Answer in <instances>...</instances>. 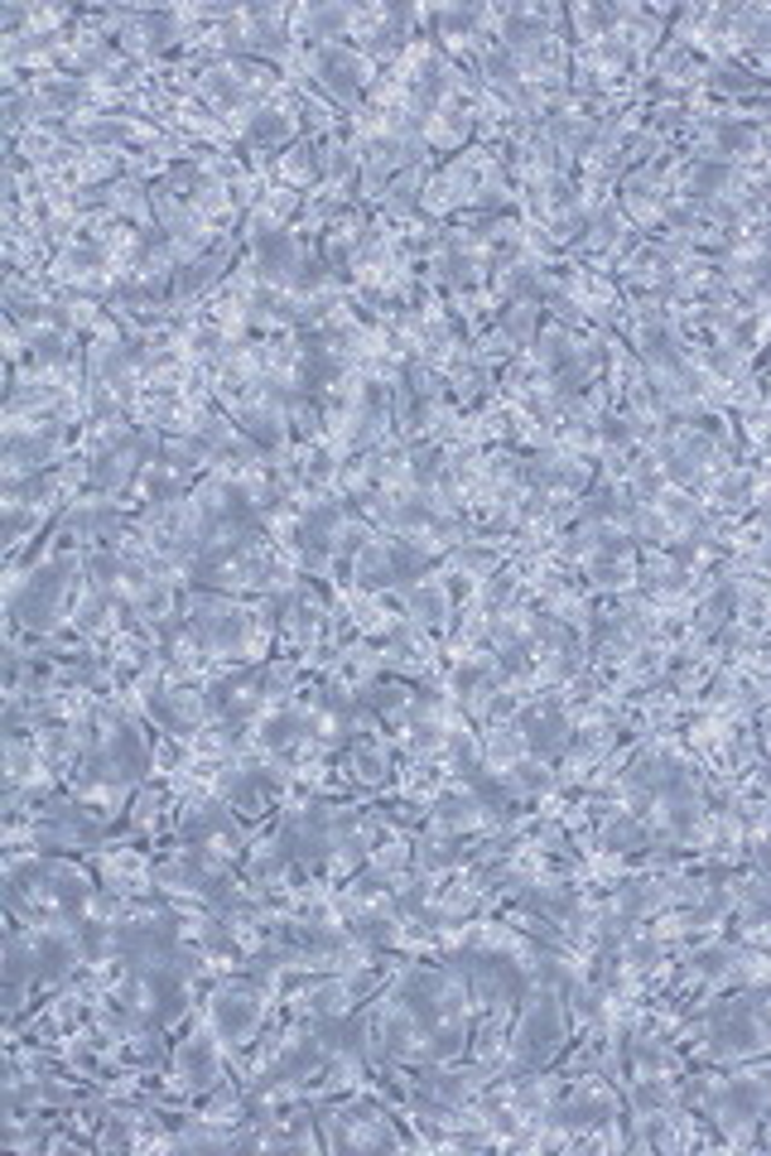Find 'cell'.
<instances>
[{
	"instance_id": "obj_9",
	"label": "cell",
	"mask_w": 771,
	"mask_h": 1156,
	"mask_svg": "<svg viewBox=\"0 0 771 1156\" xmlns=\"http://www.w3.org/2000/svg\"><path fill=\"white\" fill-rule=\"evenodd\" d=\"M222 265H227V251H217V255H203V261H188V265H179L174 271V299H188V295H198V289H208L217 275H222Z\"/></svg>"
},
{
	"instance_id": "obj_11",
	"label": "cell",
	"mask_w": 771,
	"mask_h": 1156,
	"mask_svg": "<svg viewBox=\"0 0 771 1156\" xmlns=\"http://www.w3.org/2000/svg\"><path fill=\"white\" fill-rule=\"evenodd\" d=\"M289 136H295V121H289L285 112H256V116H251V126H246V140L261 145V150H275V145H285Z\"/></svg>"
},
{
	"instance_id": "obj_18",
	"label": "cell",
	"mask_w": 771,
	"mask_h": 1156,
	"mask_svg": "<svg viewBox=\"0 0 771 1156\" xmlns=\"http://www.w3.org/2000/svg\"><path fill=\"white\" fill-rule=\"evenodd\" d=\"M439 820H444V824L473 820V805H468V800H458V796H444V800H439Z\"/></svg>"
},
{
	"instance_id": "obj_4",
	"label": "cell",
	"mask_w": 771,
	"mask_h": 1156,
	"mask_svg": "<svg viewBox=\"0 0 771 1156\" xmlns=\"http://www.w3.org/2000/svg\"><path fill=\"white\" fill-rule=\"evenodd\" d=\"M150 713H154V723L164 728V733H174V737H184L193 733V723L203 718V699L193 689H174V694H154L150 699Z\"/></svg>"
},
{
	"instance_id": "obj_14",
	"label": "cell",
	"mask_w": 771,
	"mask_h": 1156,
	"mask_svg": "<svg viewBox=\"0 0 771 1156\" xmlns=\"http://www.w3.org/2000/svg\"><path fill=\"white\" fill-rule=\"evenodd\" d=\"M39 92H44L48 106H78L82 102V82L78 78H44Z\"/></svg>"
},
{
	"instance_id": "obj_12",
	"label": "cell",
	"mask_w": 771,
	"mask_h": 1156,
	"mask_svg": "<svg viewBox=\"0 0 771 1156\" xmlns=\"http://www.w3.org/2000/svg\"><path fill=\"white\" fill-rule=\"evenodd\" d=\"M353 574L357 583H367V588H377V583H391V545H367V550L357 554V564H353Z\"/></svg>"
},
{
	"instance_id": "obj_6",
	"label": "cell",
	"mask_w": 771,
	"mask_h": 1156,
	"mask_svg": "<svg viewBox=\"0 0 771 1156\" xmlns=\"http://www.w3.org/2000/svg\"><path fill=\"white\" fill-rule=\"evenodd\" d=\"M256 265H261L265 279H289V275H295V265H299L295 241H289L285 231H275V227H256Z\"/></svg>"
},
{
	"instance_id": "obj_7",
	"label": "cell",
	"mask_w": 771,
	"mask_h": 1156,
	"mask_svg": "<svg viewBox=\"0 0 771 1156\" xmlns=\"http://www.w3.org/2000/svg\"><path fill=\"white\" fill-rule=\"evenodd\" d=\"M554 1041H560V1021H554V1007H530L526 1027H521V1051L530 1061H540V1055L554 1051Z\"/></svg>"
},
{
	"instance_id": "obj_3",
	"label": "cell",
	"mask_w": 771,
	"mask_h": 1156,
	"mask_svg": "<svg viewBox=\"0 0 771 1156\" xmlns=\"http://www.w3.org/2000/svg\"><path fill=\"white\" fill-rule=\"evenodd\" d=\"M174 1079L184 1089H212L217 1079H222V1065H217V1045L208 1037H188L184 1045H179V1055H174Z\"/></svg>"
},
{
	"instance_id": "obj_8",
	"label": "cell",
	"mask_w": 771,
	"mask_h": 1156,
	"mask_svg": "<svg viewBox=\"0 0 771 1156\" xmlns=\"http://www.w3.org/2000/svg\"><path fill=\"white\" fill-rule=\"evenodd\" d=\"M261 737H265V747H271V752H289V747H299V742L309 737V718L299 709H280L275 718H265Z\"/></svg>"
},
{
	"instance_id": "obj_13",
	"label": "cell",
	"mask_w": 771,
	"mask_h": 1156,
	"mask_svg": "<svg viewBox=\"0 0 771 1156\" xmlns=\"http://www.w3.org/2000/svg\"><path fill=\"white\" fill-rule=\"evenodd\" d=\"M203 92L212 96L217 106H222V112H232V106L241 102V82L232 78V72L227 68H217V72H208V78H203Z\"/></svg>"
},
{
	"instance_id": "obj_5",
	"label": "cell",
	"mask_w": 771,
	"mask_h": 1156,
	"mask_svg": "<svg viewBox=\"0 0 771 1156\" xmlns=\"http://www.w3.org/2000/svg\"><path fill=\"white\" fill-rule=\"evenodd\" d=\"M319 78L329 82L343 102H357V96H361V64L347 54V48H337V44L319 48Z\"/></svg>"
},
{
	"instance_id": "obj_16",
	"label": "cell",
	"mask_w": 771,
	"mask_h": 1156,
	"mask_svg": "<svg viewBox=\"0 0 771 1156\" xmlns=\"http://www.w3.org/2000/svg\"><path fill=\"white\" fill-rule=\"evenodd\" d=\"M30 352H34V362H58V357H64V333L44 328V333L30 337Z\"/></svg>"
},
{
	"instance_id": "obj_17",
	"label": "cell",
	"mask_w": 771,
	"mask_h": 1156,
	"mask_svg": "<svg viewBox=\"0 0 771 1156\" xmlns=\"http://www.w3.org/2000/svg\"><path fill=\"white\" fill-rule=\"evenodd\" d=\"M203 940H208V949H217V954H237V935L227 930L222 920H212V925H203Z\"/></svg>"
},
{
	"instance_id": "obj_1",
	"label": "cell",
	"mask_w": 771,
	"mask_h": 1156,
	"mask_svg": "<svg viewBox=\"0 0 771 1156\" xmlns=\"http://www.w3.org/2000/svg\"><path fill=\"white\" fill-rule=\"evenodd\" d=\"M72 569H78V559H54V564H44L39 574L24 583V593L15 598L20 627H30V631H48V627H54L58 603H64V593H68V574H72Z\"/></svg>"
},
{
	"instance_id": "obj_10",
	"label": "cell",
	"mask_w": 771,
	"mask_h": 1156,
	"mask_svg": "<svg viewBox=\"0 0 771 1156\" xmlns=\"http://www.w3.org/2000/svg\"><path fill=\"white\" fill-rule=\"evenodd\" d=\"M241 434L256 444V454H275L285 444V420L275 410H246L241 415Z\"/></svg>"
},
{
	"instance_id": "obj_15",
	"label": "cell",
	"mask_w": 771,
	"mask_h": 1156,
	"mask_svg": "<svg viewBox=\"0 0 771 1156\" xmlns=\"http://www.w3.org/2000/svg\"><path fill=\"white\" fill-rule=\"evenodd\" d=\"M78 136H82V140H102V145H120V140L130 136V130H126V121H106V116H96V121H88V126L78 130Z\"/></svg>"
},
{
	"instance_id": "obj_19",
	"label": "cell",
	"mask_w": 771,
	"mask_h": 1156,
	"mask_svg": "<svg viewBox=\"0 0 771 1156\" xmlns=\"http://www.w3.org/2000/svg\"><path fill=\"white\" fill-rule=\"evenodd\" d=\"M337 24H347V10H313V15H309L313 34H329V30H337Z\"/></svg>"
},
{
	"instance_id": "obj_2",
	"label": "cell",
	"mask_w": 771,
	"mask_h": 1156,
	"mask_svg": "<svg viewBox=\"0 0 771 1156\" xmlns=\"http://www.w3.org/2000/svg\"><path fill=\"white\" fill-rule=\"evenodd\" d=\"M212 1027H217V1037L222 1041H232L241 1045L251 1037V1031L261 1027V993H256V983H232V988H222L212 997Z\"/></svg>"
}]
</instances>
